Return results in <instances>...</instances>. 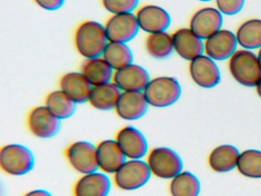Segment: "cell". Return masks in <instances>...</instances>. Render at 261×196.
<instances>
[{"label":"cell","mask_w":261,"mask_h":196,"mask_svg":"<svg viewBox=\"0 0 261 196\" xmlns=\"http://www.w3.org/2000/svg\"><path fill=\"white\" fill-rule=\"evenodd\" d=\"M74 43L79 55L90 59L102 57L109 40L105 26L88 20L77 26L74 32Z\"/></svg>","instance_id":"6da1fadb"},{"label":"cell","mask_w":261,"mask_h":196,"mask_svg":"<svg viewBox=\"0 0 261 196\" xmlns=\"http://www.w3.org/2000/svg\"><path fill=\"white\" fill-rule=\"evenodd\" d=\"M228 67L235 81L245 87H256L261 79L257 55L250 50L236 51L229 59Z\"/></svg>","instance_id":"7a4b0ae2"},{"label":"cell","mask_w":261,"mask_h":196,"mask_svg":"<svg viewBox=\"0 0 261 196\" xmlns=\"http://www.w3.org/2000/svg\"><path fill=\"white\" fill-rule=\"evenodd\" d=\"M35 158L28 147L21 144H7L0 150L1 169L13 176L28 174L34 168Z\"/></svg>","instance_id":"3957f363"},{"label":"cell","mask_w":261,"mask_h":196,"mask_svg":"<svg viewBox=\"0 0 261 196\" xmlns=\"http://www.w3.org/2000/svg\"><path fill=\"white\" fill-rule=\"evenodd\" d=\"M179 83L172 77H157L150 79L143 90L149 106L158 108L169 107L181 96Z\"/></svg>","instance_id":"277c9868"},{"label":"cell","mask_w":261,"mask_h":196,"mask_svg":"<svg viewBox=\"0 0 261 196\" xmlns=\"http://www.w3.org/2000/svg\"><path fill=\"white\" fill-rule=\"evenodd\" d=\"M146 162L152 175L159 179H172L182 172L181 157L169 147L152 149L148 153Z\"/></svg>","instance_id":"5b68a950"},{"label":"cell","mask_w":261,"mask_h":196,"mask_svg":"<svg viewBox=\"0 0 261 196\" xmlns=\"http://www.w3.org/2000/svg\"><path fill=\"white\" fill-rule=\"evenodd\" d=\"M152 173L146 161L128 159L114 174L116 186L123 191H134L144 186Z\"/></svg>","instance_id":"8992f818"},{"label":"cell","mask_w":261,"mask_h":196,"mask_svg":"<svg viewBox=\"0 0 261 196\" xmlns=\"http://www.w3.org/2000/svg\"><path fill=\"white\" fill-rule=\"evenodd\" d=\"M65 156L70 165L81 174L98 171L96 145L88 141H76L70 144Z\"/></svg>","instance_id":"52a82bcc"},{"label":"cell","mask_w":261,"mask_h":196,"mask_svg":"<svg viewBox=\"0 0 261 196\" xmlns=\"http://www.w3.org/2000/svg\"><path fill=\"white\" fill-rule=\"evenodd\" d=\"M27 126L32 134L40 139H49L57 135L61 119L56 117L46 106H38L27 116Z\"/></svg>","instance_id":"ba28073f"},{"label":"cell","mask_w":261,"mask_h":196,"mask_svg":"<svg viewBox=\"0 0 261 196\" xmlns=\"http://www.w3.org/2000/svg\"><path fill=\"white\" fill-rule=\"evenodd\" d=\"M109 42L126 43L134 39L140 27L134 13L115 14L105 24Z\"/></svg>","instance_id":"9c48e42d"},{"label":"cell","mask_w":261,"mask_h":196,"mask_svg":"<svg viewBox=\"0 0 261 196\" xmlns=\"http://www.w3.org/2000/svg\"><path fill=\"white\" fill-rule=\"evenodd\" d=\"M115 140L127 159H142L147 155L148 142L143 133L132 126L120 129Z\"/></svg>","instance_id":"30bf717a"},{"label":"cell","mask_w":261,"mask_h":196,"mask_svg":"<svg viewBox=\"0 0 261 196\" xmlns=\"http://www.w3.org/2000/svg\"><path fill=\"white\" fill-rule=\"evenodd\" d=\"M149 81V73L144 67L131 64L115 70L112 81L122 92H143Z\"/></svg>","instance_id":"8fae6325"},{"label":"cell","mask_w":261,"mask_h":196,"mask_svg":"<svg viewBox=\"0 0 261 196\" xmlns=\"http://www.w3.org/2000/svg\"><path fill=\"white\" fill-rule=\"evenodd\" d=\"M189 74L192 81L203 88L215 87L221 81L218 65L207 55H201L190 61Z\"/></svg>","instance_id":"7c38bea8"},{"label":"cell","mask_w":261,"mask_h":196,"mask_svg":"<svg viewBox=\"0 0 261 196\" xmlns=\"http://www.w3.org/2000/svg\"><path fill=\"white\" fill-rule=\"evenodd\" d=\"M222 23V15L218 9L202 8L192 15L189 29L201 39L206 40L221 30Z\"/></svg>","instance_id":"4fadbf2b"},{"label":"cell","mask_w":261,"mask_h":196,"mask_svg":"<svg viewBox=\"0 0 261 196\" xmlns=\"http://www.w3.org/2000/svg\"><path fill=\"white\" fill-rule=\"evenodd\" d=\"M140 29L149 34L166 32L171 23L170 15L160 6L144 5L135 14Z\"/></svg>","instance_id":"5bb4252c"},{"label":"cell","mask_w":261,"mask_h":196,"mask_svg":"<svg viewBox=\"0 0 261 196\" xmlns=\"http://www.w3.org/2000/svg\"><path fill=\"white\" fill-rule=\"evenodd\" d=\"M238 44L236 35L227 29H221L205 40L204 52L212 59L224 61L236 52Z\"/></svg>","instance_id":"9a60e30c"},{"label":"cell","mask_w":261,"mask_h":196,"mask_svg":"<svg viewBox=\"0 0 261 196\" xmlns=\"http://www.w3.org/2000/svg\"><path fill=\"white\" fill-rule=\"evenodd\" d=\"M96 149L99 169L105 174L114 175L127 160L115 139L100 141Z\"/></svg>","instance_id":"2e32d148"},{"label":"cell","mask_w":261,"mask_h":196,"mask_svg":"<svg viewBox=\"0 0 261 196\" xmlns=\"http://www.w3.org/2000/svg\"><path fill=\"white\" fill-rule=\"evenodd\" d=\"M149 106L143 92H122L115 112L124 120H137L146 114Z\"/></svg>","instance_id":"e0dca14e"},{"label":"cell","mask_w":261,"mask_h":196,"mask_svg":"<svg viewBox=\"0 0 261 196\" xmlns=\"http://www.w3.org/2000/svg\"><path fill=\"white\" fill-rule=\"evenodd\" d=\"M111 182L108 175L97 171L82 175L74 184V196H108Z\"/></svg>","instance_id":"ac0fdd59"},{"label":"cell","mask_w":261,"mask_h":196,"mask_svg":"<svg viewBox=\"0 0 261 196\" xmlns=\"http://www.w3.org/2000/svg\"><path fill=\"white\" fill-rule=\"evenodd\" d=\"M174 50L181 58L192 61L202 55L204 44L190 29H179L172 35Z\"/></svg>","instance_id":"d6986e66"},{"label":"cell","mask_w":261,"mask_h":196,"mask_svg":"<svg viewBox=\"0 0 261 196\" xmlns=\"http://www.w3.org/2000/svg\"><path fill=\"white\" fill-rule=\"evenodd\" d=\"M60 90L66 93L77 104L89 101L93 86L82 72H68L61 78Z\"/></svg>","instance_id":"ffe728a7"},{"label":"cell","mask_w":261,"mask_h":196,"mask_svg":"<svg viewBox=\"0 0 261 196\" xmlns=\"http://www.w3.org/2000/svg\"><path fill=\"white\" fill-rule=\"evenodd\" d=\"M121 93L120 89L111 81L101 85L94 86L88 102L91 107L102 111L115 110Z\"/></svg>","instance_id":"44dd1931"},{"label":"cell","mask_w":261,"mask_h":196,"mask_svg":"<svg viewBox=\"0 0 261 196\" xmlns=\"http://www.w3.org/2000/svg\"><path fill=\"white\" fill-rule=\"evenodd\" d=\"M114 71L103 57L86 59L82 66V73L93 87L111 82Z\"/></svg>","instance_id":"7402d4cb"},{"label":"cell","mask_w":261,"mask_h":196,"mask_svg":"<svg viewBox=\"0 0 261 196\" xmlns=\"http://www.w3.org/2000/svg\"><path fill=\"white\" fill-rule=\"evenodd\" d=\"M240 155L239 150L233 145H219L209 155V166L216 173H228L238 166Z\"/></svg>","instance_id":"603a6c76"},{"label":"cell","mask_w":261,"mask_h":196,"mask_svg":"<svg viewBox=\"0 0 261 196\" xmlns=\"http://www.w3.org/2000/svg\"><path fill=\"white\" fill-rule=\"evenodd\" d=\"M76 104L62 90L50 92L45 100V106L59 119L71 117L76 110Z\"/></svg>","instance_id":"cb8c5ba5"},{"label":"cell","mask_w":261,"mask_h":196,"mask_svg":"<svg viewBox=\"0 0 261 196\" xmlns=\"http://www.w3.org/2000/svg\"><path fill=\"white\" fill-rule=\"evenodd\" d=\"M238 43L247 50L261 47V20L252 18L243 22L236 32Z\"/></svg>","instance_id":"d4e9b609"},{"label":"cell","mask_w":261,"mask_h":196,"mask_svg":"<svg viewBox=\"0 0 261 196\" xmlns=\"http://www.w3.org/2000/svg\"><path fill=\"white\" fill-rule=\"evenodd\" d=\"M201 185L198 178L190 172H181L171 180L169 191L172 196H198Z\"/></svg>","instance_id":"484cf974"},{"label":"cell","mask_w":261,"mask_h":196,"mask_svg":"<svg viewBox=\"0 0 261 196\" xmlns=\"http://www.w3.org/2000/svg\"><path fill=\"white\" fill-rule=\"evenodd\" d=\"M102 57L114 70L126 67L134 61L132 52L125 43H108Z\"/></svg>","instance_id":"4316f807"},{"label":"cell","mask_w":261,"mask_h":196,"mask_svg":"<svg viewBox=\"0 0 261 196\" xmlns=\"http://www.w3.org/2000/svg\"><path fill=\"white\" fill-rule=\"evenodd\" d=\"M148 53L156 59H166L174 50L172 35L166 32L149 34L146 40Z\"/></svg>","instance_id":"83f0119b"},{"label":"cell","mask_w":261,"mask_h":196,"mask_svg":"<svg viewBox=\"0 0 261 196\" xmlns=\"http://www.w3.org/2000/svg\"><path fill=\"white\" fill-rule=\"evenodd\" d=\"M238 172L250 179H261V151L247 150L240 155Z\"/></svg>","instance_id":"f1b7e54d"},{"label":"cell","mask_w":261,"mask_h":196,"mask_svg":"<svg viewBox=\"0 0 261 196\" xmlns=\"http://www.w3.org/2000/svg\"><path fill=\"white\" fill-rule=\"evenodd\" d=\"M103 8L115 14L132 13L138 6L139 0H101Z\"/></svg>","instance_id":"f546056e"},{"label":"cell","mask_w":261,"mask_h":196,"mask_svg":"<svg viewBox=\"0 0 261 196\" xmlns=\"http://www.w3.org/2000/svg\"><path fill=\"white\" fill-rule=\"evenodd\" d=\"M216 4L221 13L233 15L242 9L244 0H216Z\"/></svg>","instance_id":"4dcf8cb0"},{"label":"cell","mask_w":261,"mask_h":196,"mask_svg":"<svg viewBox=\"0 0 261 196\" xmlns=\"http://www.w3.org/2000/svg\"><path fill=\"white\" fill-rule=\"evenodd\" d=\"M36 5L48 11H56L60 9L65 3V0H33Z\"/></svg>","instance_id":"1f68e13d"},{"label":"cell","mask_w":261,"mask_h":196,"mask_svg":"<svg viewBox=\"0 0 261 196\" xmlns=\"http://www.w3.org/2000/svg\"><path fill=\"white\" fill-rule=\"evenodd\" d=\"M23 196H53L51 193L43 189H35L28 191Z\"/></svg>","instance_id":"d6a6232c"},{"label":"cell","mask_w":261,"mask_h":196,"mask_svg":"<svg viewBox=\"0 0 261 196\" xmlns=\"http://www.w3.org/2000/svg\"><path fill=\"white\" fill-rule=\"evenodd\" d=\"M256 93H257L258 96L261 98V79L259 80L258 84L256 86Z\"/></svg>","instance_id":"836d02e7"},{"label":"cell","mask_w":261,"mask_h":196,"mask_svg":"<svg viewBox=\"0 0 261 196\" xmlns=\"http://www.w3.org/2000/svg\"><path fill=\"white\" fill-rule=\"evenodd\" d=\"M257 58L261 67V47L259 49V52H258Z\"/></svg>","instance_id":"e575fe53"},{"label":"cell","mask_w":261,"mask_h":196,"mask_svg":"<svg viewBox=\"0 0 261 196\" xmlns=\"http://www.w3.org/2000/svg\"><path fill=\"white\" fill-rule=\"evenodd\" d=\"M199 1H202V2H208V1H211V0H199Z\"/></svg>","instance_id":"d590c367"}]
</instances>
